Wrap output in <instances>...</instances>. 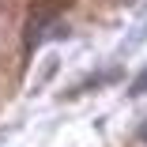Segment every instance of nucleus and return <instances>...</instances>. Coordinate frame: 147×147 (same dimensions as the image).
Segmentation results:
<instances>
[{"instance_id": "2", "label": "nucleus", "mask_w": 147, "mask_h": 147, "mask_svg": "<svg viewBox=\"0 0 147 147\" xmlns=\"http://www.w3.org/2000/svg\"><path fill=\"white\" fill-rule=\"evenodd\" d=\"M140 136H143V140H147V125H143V132H140Z\"/></svg>"}, {"instance_id": "1", "label": "nucleus", "mask_w": 147, "mask_h": 147, "mask_svg": "<svg viewBox=\"0 0 147 147\" xmlns=\"http://www.w3.org/2000/svg\"><path fill=\"white\" fill-rule=\"evenodd\" d=\"M143 91H147V68H143V72H140V76L132 79V87H128V94H132V98H140Z\"/></svg>"}]
</instances>
